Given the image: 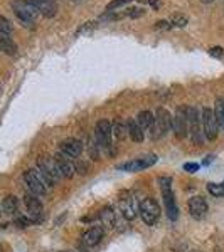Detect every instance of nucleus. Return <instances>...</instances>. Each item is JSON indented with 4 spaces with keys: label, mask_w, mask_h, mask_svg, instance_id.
Returning <instances> with one entry per match:
<instances>
[{
    "label": "nucleus",
    "mask_w": 224,
    "mask_h": 252,
    "mask_svg": "<svg viewBox=\"0 0 224 252\" xmlns=\"http://www.w3.org/2000/svg\"><path fill=\"white\" fill-rule=\"evenodd\" d=\"M24 204H26V209H27V217L31 219L34 223H37L42 220V210L44 207L40 204V200L36 195L32 193H27L26 197H24Z\"/></svg>",
    "instance_id": "f8f14e48"
},
{
    "label": "nucleus",
    "mask_w": 224,
    "mask_h": 252,
    "mask_svg": "<svg viewBox=\"0 0 224 252\" xmlns=\"http://www.w3.org/2000/svg\"><path fill=\"white\" fill-rule=\"evenodd\" d=\"M172 129L176 133L177 140H184L189 135V116H187V106H179L176 115L172 118Z\"/></svg>",
    "instance_id": "0eeeda50"
},
{
    "label": "nucleus",
    "mask_w": 224,
    "mask_h": 252,
    "mask_svg": "<svg viewBox=\"0 0 224 252\" xmlns=\"http://www.w3.org/2000/svg\"><path fill=\"white\" fill-rule=\"evenodd\" d=\"M207 192L213 197H224V185L223 184H207Z\"/></svg>",
    "instance_id": "bb28decb"
},
{
    "label": "nucleus",
    "mask_w": 224,
    "mask_h": 252,
    "mask_svg": "<svg viewBox=\"0 0 224 252\" xmlns=\"http://www.w3.org/2000/svg\"><path fill=\"white\" fill-rule=\"evenodd\" d=\"M103 234H105L103 227H100V225L91 227V229L83 234V242L86 244V246H96V244H100V241L103 239Z\"/></svg>",
    "instance_id": "6ab92c4d"
},
{
    "label": "nucleus",
    "mask_w": 224,
    "mask_h": 252,
    "mask_svg": "<svg viewBox=\"0 0 224 252\" xmlns=\"http://www.w3.org/2000/svg\"><path fill=\"white\" fill-rule=\"evenodd\" d=\"M135 121L138 123V126H140L144 133L150 131V128H152V125H153V115L150 111H140Z\"/></svg>",
    "instance_id": "4be33fe9"
},
{
    "label": "nucleus",
    "mask_w": 224,
    "mask_h": 252,
    "mask_svg": "<svg viewBox=\"0 0 224 252\" xmlns=\"http://www.w3.org/2000/svg\"><path fill=\"white\" fill-rule=\"evenodd\" d=\"M0 51L9 56H17V44L9 34H3V32H0Z\"/></svg>",
    "instance_id": "aec40b11"
},
{
    "label": "nucleus",
    "mask_w": 224,
    "mask_h": 252,
    "mask_svg": "<svg viewBox=\"0 0 224 252\" xmlns=\"http://www.w3.org/2000/svg\"><path fill=\"white\" fill-rule=\"evenodd\" d=\"M199 168H201V165L199 163H186L184 165V172H189V173L199 172Z\"/></svg>",
    "instance_id": "f704fd0d"
},
{
    "label": "nucleus",
    "mask_w": 224,
    "mask_h": 252,
    "mask_svg": "<svg viewBox=\"0 0 224 252\" xmlns=\"http://www.w3.org/2000/svg\"><path fill=\"white\" fill-rule=\"evenodd\" d=\"M127 131H128V136L130 140L137 141V143H140V141H144V131H142V128L138 126V123L135 120H128L127 121Z\"/></svg>",
    "instance_id": "412c9836"
},
{
    "label": "nucleus",
    "mask_w": 224,
    "mask_h": 252,
    "mask_svg": "<svg viewBox=\"0 0 224 252\" xmlns=\"http://www.w3.org/2000/svg\"><path fill=\"white\" fill-rule=\"evenodd\" d=\"M118 205H120V212L123 214L125 219L133 220V219L137 217V204H135V198H133L132 193H128V192L121 193Z\"/></svg>",
    "instance_id": "ddd939ff"
},
{
    "label": "nucleus",
    "mask_w": 224,
    "mask_h": 252,
    "mask_svg": "<svg viewBox=\"0 0 224 252\" xmlns=\"http://www.w3.org/2000/svg\"><path fill=\"white\" fill-rule=\"evenodd\" d=\"M189 212L194 219H202L207 214V202L202 197L195 195L189 200Z\"/></svg>",
    "instance_id": "f3484780"
},
{
    "label": "nucleus",
    "mask_w": 224,
    "mask_h": 252,
    "mask_svg": "<svg viewBox=\"0 0 224 252\" xmlns=\"http://www.w3.org/2000/svg\"><path fill=\"white\" fill-rule=\"evenodd\" d=\"M14 223H15V225L19 227V229H26V227L32 225V223H34V222H32L31 219L27 217V215H19V217H17V219H15V220H14Z\"/></svg>",
    "instance_id": "c756f323"
},
{
    "label": "nucleus",
    "mask_w": 224,
    "mask_h": 252,
    "mask_svg": "<svg viewBox=\"0 0 224 252\" xmlns=\"http://www.w3.org/2000/svg\"><path fill=\"white\" fill-rule=\"evenodd\" d=\"M12 10H14V14L17 15V19L20 22H24V24L36 22V19H37V15H39L37 9L32 5L29 0H14V2H12Z\"/></svg>",
    "instance_id": "423d86ee"
},
{
    "label": "nucleus",
    "mask_w": 224,
    "mask_h": 252,
    "mask_svg": "<svg viewBox=\"0 0 224 252\" xmlns=\"http://www.w3.org/2000/svg\"><path fill=\"white\" fill-rule=\"evenodd\" d=\"M170 27H172V24L169 20H158V22H155V29H170Z\"/></svg>",
    "instance_id": "c9c22d12"
},
{
    "label": "nucleus",
    "mask_w": 224,
    "mask_h": 252,
    "mask_svg": "<svg viewBox=\"0 0 224 252\" xmlns=\"http://www.w3.org/2000/svg\"><path fill=\"white\" fill-rule=\"evenodd\" d=\"M140 3H149L150 7H153L155 10H158L162 7V0H138Z\"/></svg>",
    "instance_id": "72a5a7b5"
},
{
    "label": "nucleus",
    "mask_w": 224,
    "mask_h": 252,
    "mask_svg": "<svg viewBox=\"0 0 224 252\" xmlns=\"http://www.w3.org/2000/svg\"><path fill=\"white\" fill-rule=\"evenodd\" d=\"M2 209L5 214L9 215H14L19 212V198L14 197V195H9V197L3 198V204H2Z\"/></svg>",
    "instance_id": "b1692460"
},
{
    "label": "nucleus",
    "mask_w": 224,
    "mask_h": 252,
    "mask_svg": "<svg viewBox=\"0 0 224 252\" xmlns=\"http://www.w3.org/2000/svg\"><path fill=\"white\" fill-rule=\"evenodd\" d=\"M98 219H100L103 229H113V227L116 225V214L112 207H105V209H101L100 214H98Z\"/></svg>",
    "instance_id": "a211bd4d"
},
{
    "label": "nucleus",
    "mask_w": 224,
    "mask_h": 252,
    "mask_svg": "<svg viewBox=\"0 0 224 252\" xmlns=\"http://www.w3.org/2000/svg\"><path fill=\"white\" fill-rule=\"evenodd\" d=\"M73 158H69L68 155H64V153H56L54 157V161L56 165H58L61 175H63V178H73L76 173V165L73 163Z\"/></svg>",
    "instance_id": "4468645a"
},
{
    "label": "nucleus",
    "mask_w": 224,
    "mask_h": 252,
    "mask_svg": "<svg viewBox=\"0 0 224 252\" xmlns=\"http://www.w3.org/2000/svg\"><path fill=\"white\" fill-rule=\"evenodd\" d=\"M209 56H213L216 59H224V49L219 46H214L209 49Z\"/></svg>",
    "instance_id": "2f4dec72"
},
{
    "label": "nucleus",
    "mask_w": 224,
    "mask_h": 252,
    "mask_svg": "<svg viewBox=\"0 0 224 252\" xmlns=\"http://www.w3.org/2000/svg\"><path fill=\"white\" fill-rule=\"evenodd\" d=\"M187 116H189V135L194 145L201 146L204 141V131H202V121H201V113L197 108L187 106Z\"/></svg>",
    "instance_id": "20e7f679"
},
{
    "label": "nucleus",
    "mask_w": 224,
    "mask_h": 252,
    "mask_svg": "<svg viewBox=\"0 0 224 252\" xmlns=\"http://www.w3.org/2000/svg\"><path fill=\"white\" fill-rule=\"evenodd\" d=\"M24 182L29 187L31 193L36 195V197H44V195H47L49 189H51V185H52L51 180H47L39 170H34V168L27 170V172L24 173Z\"/></svg>",
    "instance_id": "f257e3e1"
},
{
    "label": "nucleus",
    "mask_w": 224,
    "mask_h": 252,
    "mask_svg": "<svg viewBox=\"0 0 224 252\" xmlns=\"http://www.w3.org/2000/svg\"><path fill=\"white\" fill-rule=\"evenodd\" d=\"M145 14V10L138 9V7H130V9L125 10V17H130V19H137V17H142Z\"/></svg>",
    "instance_id": "7c9ffc66"
},
{
    "label": "nucleus",
    "mask_w": 224,
    "mask_h": 252,
    "mask_svg": "<svg viewBox=\"0 0 224 252\" xmlns=\"http://www.w3.org/2000/svg\"><path fill=\"white\" fill-rule=\"evenodd\" d=\"M96 26H98L96 22H86L83 27H79V31L76 32V35H81V34H84V32H91Z\"/></svg>",
    "instance_id": "473e14b6"
},
{
    "label": "nucleus",
    "mask_w": 224,
    "mask_h": 252,
    "mask_svg": "<svg viewBox=\"0 0 224 252\" xmlns=\"http://www.w3.org/2000/svg\"><path fill=\"white\" fill-rule=\"evenodd\" d=\"M158 161V157L157 155H145V157H140L133 161H128V163H123L118 166V170H123V172H140V170H145V168H150L153 166Z\"/></svg>",
    "instance_id": "9b49d317"
},
{
    "label": "nucleus",
    "mask_w": 224,
    "mask_h": 252,
    "mask_svg": "<svg viewBox=\"0 0 224 252\" xmlns=\"http://www.w3.org/2000/svg\"><path fill=\"white\" fill-rule=\"evenodd\" d=\"M169 22L172 24V27H186V26H187V22H189V19H187L186 15H179V14H176V15H172V17H170Z\"/></svg>",
    "instance_id": "c85d7f7f"
},
{
    "label": "nucleus",
    "mask_w": 224,
    "mask_h": 252,
    "mask_svg": "<svg viewBox=\"0 0 224 252\" xmlns=\"http://www.w3.org/2000/svg\"><path fill=\"white\" fill-rule=\"evenodd\" d=\"M59 152L68 155L69 158H78L83 153V143L78 138H66L64 141H61Z\"/></svg>",
    "instance_id": "2eb2a0df"
},
{
    "label": "nucleus",
    "mask_w": 224,
    "mask_h": 252,
    "mask_svg": "<svg viewBox=\"0 0 224 252\" xmlns=\"http://www.w3.org/2000/svg\"><path fill=\"white\" fill-rule=\"evenodd\" d=\"M214 118H216V123H218L219 128L224 131V97H218L214 103Z\"/></svg>",
    "instance_id": "5701e85b"
},
{
    "label": "nucleus",
    "mask_w": 224,
    "mask_h": 252,
    "mask_svg": "<svg viewBox=\"0 0 224 252\" xmlns=\"http://www.w3.org/2000/svg\"><path fill=\"white\" fill-rule=\"evenodd\" d=\"M201 121H202V131H204V136L207 140H216L218 138V129L219 126L216 123L214 118V111L211 108H202L201 111Z\"/></svg>",
    "instance_id": "9d476101"
},
{
    "label": "nucleus",
    "mask_w": 224,
    "mask_h": 252,
    "mask_svg": "<svg viewBox=\"0 0 224 252\" xmlns=\"http://www.w3.org/2000/svg\"><path fill=\"white\" fill-rule=\"evenodd\" d=\"M204 2H209V0H204Z\"/></svg>",
    "instance_id": "4c0bfd02"
},
{
    "label": "nucleus",
    "mask_w": 224,
    "mask_h": 252,
    "mask_svg": "<svg viewBox=\"0 0 224 252\" xmlns=\"http://www.w3.org/2000/svg\"><path fill=\"white\" fill-rule=\"evenodd\" d=\"M29 2L37 9L40 15L47 19H52L58 14V2L56 0H29Z\"/></svg>",
    "instance_id": "dca6fc26"
},
{
    "label": "nucleus",
    "mask_w": 224,
    "mask_h": 252,
    "mask_svg": "<svg viewBox=\"0 0 224 252\" xmlns=\"http://www.w3.org/2000/svg\"><path fill=\"white\" fill-rule=\"evenodd\" d=\"M133 0H112V2L107 5V12H116L118 9H121V7L128 5V3H132Z\"/></svg>",
    "instance_id": "a878e982"
},
{
    "label": "nucleus",
    "mask_w": 224,
    "mask_h": 252,
    "mask_svg": "<svg viewBox=\"0 0 224 252\" xmlns=\"http://www.w3.org/2000/svg\"><path fill=\"white\" fill-rule=\"evenodd\" d=\"M112 135L115 140L118 141H123L125 138H128V131H127V125L121 123V121H115L112 125Z\"/></svg>",
    "instance_id": "393cba45"
},
{
    "label": "nucleus",
    "mask_w": 224,
    "mask_h": 252,
    "mask_svg": "<svg viewBox=\"0 0 224 252\" xmlns=\"http://www.w3.org/2000/svg\"><path fill=\"white\" fill-rule=\"evenodd\" d=\"M0 32L9 34V35L14 32V26H12V22L7 17H3V15H0Z\"/></svg>",
    "instance_id": "cd10ccee"
},
{
    "label": "nucleus",
    "mask_w": 224,
    "mask_h": 252,
    "mask_svg": "<svg viewBox=\"0 0 224 252\" xmlns=\"http://www.w3.org/2000/svg\"><path fill=\"white\" fill-rule=\"evenodd\" d=\"M170 128H172V116H170V113L165 108H158L157 115L153 116V125L150 128L152 133L150 135H152L153 140H158V138L165 136L170 131Z\"/></svg>",
    "instance_id": "7ed1b4c3"
},
{
    "label": "nucleus",
    "mask_w": 224,
    "mask_h": 252,
    "mask_svg": "<svg viewBox=\"0 0 224 252\" xmlns=\"http://www.w3.org/2000/svg\"><path fill=\"white\" fill-rule=\"evenodd\" d=\"M192 252H202V251H192Z\"/></svg>",
    "instance_id": "e433bc0d"
},
{
    "label": "nucleus",
    "mask_w": 224,
    "mask_h": 252,
    "mask_svg": "<svg viewBox=\"0 0 224 252\" xmlns=\"http://www.w3.org/2000/svg\"><path fill=\"white\" fill-rule=\"evenodd\" d=\"M37 170L52 184L63 180V175H61L58 165H56L54 157H40L37 160Z\"/></svg>",
    "instance_id": "6e6552de"
},
{
    "label": "nucleus",
    "mask_w": 224,
    "mask_h": 252,
    "mask_svg": "<svg viewBox=\"0 0 224 252\" xmlns=\"http://www.w3.org/2000/svg\"><path fill=\"white\" fill-rule=\"evenodd\" d=\"M96 143L100 148H105L110 155H115L113 148V135H112V123L108 120H100L96 123Z\"/></svg>",
    "instance_id": "39448f33"
},
{
    "label": "nucleus",
    "mask_w": 224,
    "mask_h": 252,
    "mask_svg": "<svg viewBox=\"0 0 224 252\" xmlns=\"http://www.w3.org/2000/svg\"><path fill=\"white\" fill-rule=\"evenodd\" d=\"M140 215L147 225H153V223H157L158 217H160V207H158V204L153 198L149 197L140 204Z\"/></svg>",
    "instance_id": "1a4fd4ad"
},
{
    "label": "nucleus",
    "mask_w": 224,
    "mask_h": 252,
    "mask_svg": "<svg viewBox=\"0 0 224 252\" xmlns=\"http://www.w3.org/2000/svg\"><path fill=\"white\" fill-rule=\"evenodd\" d=\"M158 184H160V192H162V197H164L167 215H169L170 220H177L179 209H177L176 198H174V192H172V178H170V177H160V178H158Z\"/></svg>",
    "instance_id": "f03ea898"
}]
</instances>
